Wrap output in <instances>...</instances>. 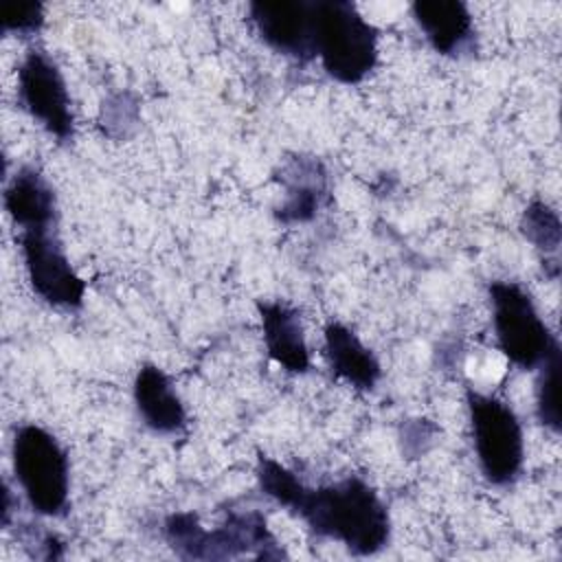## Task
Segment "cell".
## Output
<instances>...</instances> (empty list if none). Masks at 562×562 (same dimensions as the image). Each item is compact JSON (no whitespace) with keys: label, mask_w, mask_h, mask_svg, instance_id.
I'll return each mask as SVG.
<instances>
[{"label":"cell","mask_w":562,"mask_h":562,"mask_svg":"<svg viewBox=\"0 0 562 562\" xmlns=\"http://www.w3.org/2000/svg\"><path fill=\"white\" fill-rule=\"evenodd\" d=\"M257 479L272 501L294 512L314 533L345 544L351 553L373 555L386 547L391 533L389 512L367 481L347 476L321 487H307L294 472L270 457L257 465Z\"/></svg>","instance_id":"6da1fadb"},{"label":"cell","mask_w":562,"mask_h":562,"mask_svg":"<svg viewBox=\"0 0 562 562\" xmlns=\"http://www.w3.org/2000/svg\"><path fill=\"white\" fill-rule=\"evenodd\" d=\"M378 29L345 0L314 2V48L325 72L360 83L378 64Z\"/></svg>","instance_id":"7a4b0ae2"},{"label":"cell","mask_w":562,"mask_h":562,"mask_svg":"<svg viewBox=\"0 0 562 562\" xmlns=\"http://www.w3.org/2000/svg\"><path fill=\"white\" fill-rule=\"evenodd\" d=\"M11 457L29 505L42 516L64 514L68 507L70 465L55 435L37 424H24L15 428Z\"/></svg>","instance_id":"3957f363"},{"label":"cell","mask_w":562,"mask_h":562,"mask_svg":"<svg viewBox=\"0 0 562 562\" xmlns=\"http://www.w3.org/2000/svg\"><path fill=\"white\" fill-rule=\"evenodd\" d=\"M165 536L171 549L189 560H222L255 551L257 558H277L274 538L259 512L231 514L215 529H204L195 514L178 512L165 520Z\"/></svg>","instance_id":"277c9868"},{"label":"cell","mask_w":562,"mask_h":562,"mask_svg":"<svg viewBox=\"0 0 562 562\" xmlns=\"http://www.w3.org/2000/svg\"><path fill=\"white\" fill-rule=\"evenodd\" d=\"M492 323L501 351L520 369H540L560 349L529 292L514 281H492Z\"/></svg>","instance_id":"5b68a950"},{"label":"cell","mask_w":562,"mask_h":562,"mask_svg":"<svg viewBox=\"0 0 562 562\" xmlns=\"http://www.w3.org/2000/svg\"><path fill=\"white\" fill-rule=\"evenodd\" d=\"M476 461L492 485H512L525 461L522 428L512 406L494 395L468 391Z\"/></svg>","instance_id":"8992f818"},{"label":"cell","mask_w":562,"mask_h":562,"mask_svg":"<svg viewBox=\"0 0 562 562\" xmlns=\"http://www.w3.org/2000/svg\"><path fill=\"white\" fill-rule=\"evenodd\" d=\"M18 239L33 292L55 307H81L86 296V283L70 266V259L64 252L55 226L20 231Z\"/></svg>","instance_id":"52a82bcc"},{"label":"cell","mask_w":562,"mask_h":562,"mask_svg":"<svg viewBox=\"0 0 562 562\" xmlns=\"http://www.w3.org/2000/svg\"><path fill=\"white\" fill-rule=\"evenodd\" d=\"M18 97L22 108L57 140H70L75 119L70 97L57 64L40 48L26 50L18 66Z\"/></svg>","instance_id":"ba28073f"},{"label":"cell","mask_w":562,"mask_h":562,"mask_svg":"<svg viewBox=\"0 0 562 562\" xmlns=\"http://www.w3.org/2000/svg\"><path fill=\"white\" fill-rule=\"evenodd\" d=\"M257 35L277 53L296 61L316 57L314 48V2L277 0L248 7Z\"/></svg>","instance_id":"9c48e42d"},{"label":"cell","mask_w":562,"mask_h":562,"mask_svg":"<svg viewBox=\"0 0 562 562\" xmlns=\"http://www.w3.org/2000/svg\"><path fill=\"white\" fill-rule=\"evenodd\" d=\"M134 402L145 426L160 435H178L187 426L184 406L169 375L156 364H143L134 378Z\"/></svg>","instance_id":"30bf717a"},{"label":"cell","mask_w":562,"mask_h":562,"mask_svg":"<svg viewBox=\"0 0 562 562\" xmlns=\"http://www.w3.org/2000/svg\"><path fill=\"white\" fill-rule=\"evenodd\" d=\"M413 18L428 44L441 55H459L474 40L472 13L459 0H417Z\"/></svg>","instance_id":"8fae6325"},{"label":"cell","mask_w":562,"mask_h":562,"mask_svg":"<svg viewBox=\"0 0 562 562\" xmlns=\"http://www.w3.org/2000/svg\"><path fill=\"white\" fill-rule=\"evenodd\" d=\"M259 316L270 358L290 373H305L310 351L299 312L283 301H263L259 303Z\"/></svg>","instance_id":"7c38bea8"},{"label":"cell","mask_w":562,"mask_h":562,"mask_svg":"<svg viewBox=\"0 0 562 562\" xmlns=\"http://www.w3.org/2000/svg\"><path fill=\"white\" fill-rule=\"evenodd\" d=\"M4 209L20 231L55 226V193L35 167L24 165L11 176L4 187Z\"/></svg>","instance_id":"4fadbf2b"},{"label":"cell","mask_w":562,"mask_h":562,"mask_svg":"<svg viewBox=\"0 0 562 562\" xmlns=\"http://www.w3.org/2000/svg\"><path fill=\"white\" fill-rule=\"evenodd\" d=\"M281 182L285 187V200L277 215L283 224L310 222L327 195V173L316 158H292L281 169Z\"/></svg>","instance_id":"5bb4252c"},{"label":"cell","mask_w":562,"mask_h":562,"mask_svg":"<svg viewBox=\"0 0 562 562\" xmlns=\"http://www.w3.org/2000/svg\"><path fill=\"white\" fill-rule=\"evenodd\" d=\"M325 356L331 371L353 389L371 391L380 380V362L342 323H329L325 327Z\"/></svg>","instance_id":"9a60e30c"},{"label":"cell","mask_w":562,"mask_h":562,"mask_svg":"<svg viewBox=\"0 0 562 562\" xmlns=\"http://www.w3.org/2000/svg\"><path fill=\"white\" fill-rule=\"evenodd\" d=\"M560 349H555L540 367V380L536 386V413L542 426L560 432L562 411H560Z\"/></svg>","instance_id":"2e32d148"},{"label":"cell","mask_w":562,"mask_h":562,"mask_svg":"<svg viewBox=\"0 0 562 562\" xmlns=\"http://www.w3.org/2000/svg\"><path fill=\"white\" fill-rule=\"evenodd\" d=\"M520 228H522V235L540 250L544 252H555L558 246H560V235H562V228H560V220H558V213L540 202V200H533L525 213H522V220H520Z\"/></svg>","instance_id":"e0dca14e"},{"label":"cell","mask_w":562,"mask_h":562,"mask_svg":"<svg viewBox=\"0 0 562 562\" xmlns=\"http://www.w3.org/2000/svg\"><path fill=\"white\" fill-rule=\"evenodd\" d=\"M44 24V7L40 2H20L2 7V31L15 35H33Z\"/></svg>","instance_id":"ac0fdd59"}]
</instances>
